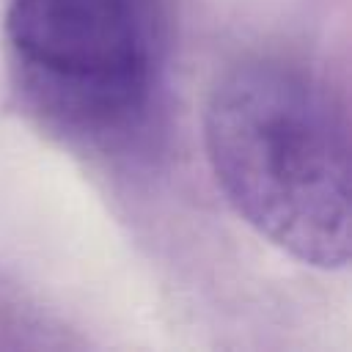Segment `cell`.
Here are the masks:
<instances>
[{"label": "cell", "mask_w": 352, "mask_h": 352, "mask_svg": "<svg viewBox=\"0 0 352 352\" xmlns=\"http://www.w3.org/2000/svg\"><path fill=\"white\" fill-rule=\"evenodd\" d=\"M204 143L217 187L250 228L302 264L346 267V124L311 77L272 60L234 66L206 102Z\"/></svg>", "instance_id": "1"}, {"label": "cell", "mask_w": 352, "mask_h": 352, "mask_svg": "<svg viewBox=\"0 0 352 352\" xmlns=\"http://www.w3.org/2000/svg\"><path fill=\"white\" fill-rule=\"evenodd\" d=\"M6 38L25 82L72 121L113 126L151 91L148 0H11Z\"/></svg>", "instance_id": "2"}]
</instances>
